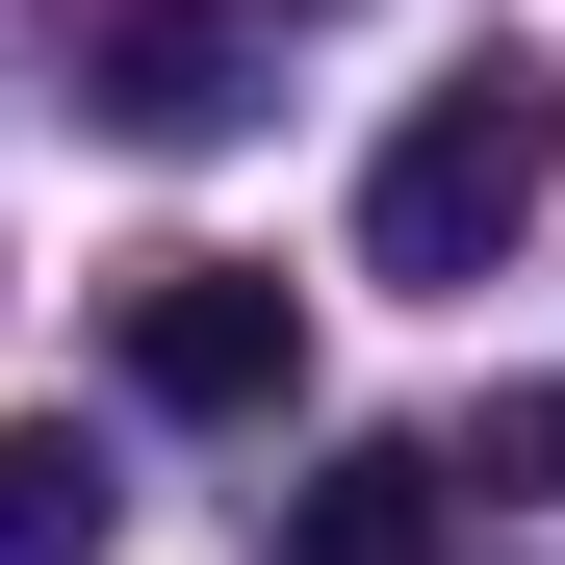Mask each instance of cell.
<instances>
[{"label": "cell", "mask_w": 565, "mask_h": 565, "mask_svg": "<svg viewBox=\"0 0 565 565\" xmlns=\"http://www.w3.org/2000/svg\"><path fill=\"white\" fill-rule=\"evenodd\" d=\"M282 565H437V437H334L282 489Z\"/></svg>", "instance_id": "obj_4"}, {"label": "cell", "mask_w": 565, "mask_h": 565, "mask_svg": "<svg viewBox=\"0 0 565 565\" xmlns=\"http://www.w3.org/2000/svg\"><path fill=\"white\" fill-rule=\"evenodd\" d=\"M232 104H257V26H232V0H129V26H104V129L206 154Z\"/></svg>", "instance_id": "obj_3"}, {"label": "cell", "mask_w": 565, "mask_h": 565, "mask_svg": "<svg viewBox=\"0 0 565 565\" xmlns=\"http://www.w3.org/2000/svg\"><path fill=\"white\" fill-rule=\"evenodd\" d=\"M129 386L154 412H282L309 386V282L282 257H129Z\"/></svg>", "instance_id": "obj_2"}, {"label": "cell", "mask_w": 565, "mask_h": 565, "mask_svg": "<svg viewBox=\"0 0 565 565\" xmlns=\"http://www.w3.org/2000/svg\"><path fill=\"white\" fill-rule=\"evenodd\" d=\"M437 489H565V386H514L489 437H462V462H437Z\"/></svg>", "instance_id": "obj_6"}, {"label": "cell", "mask_w": 565, "mask_h": 565, "mask_svg": "<svg viewBox=\"0 0 565 565\" xmlns=\"http://www.w3.org/2000/svg\"><path fill=\"white\" fill-rule=\"evenodd\" d=\"M540 180H565V77H540V52L412 77V129L360 154V282H489V257L540 232Z\"/></svg>", "instance_id": "obj_1"}, {"label": "cell", "mask_w": 565, "mask_h": 565, "mask_svg": "<svg viewBox=\"0 0 565 565\" xmlns=\"http://www.w3.org/2000/svg\"><path fill=\"white\" fill-rule=\"evenodd\" d=\"M104 437H52V412H0V565H104Z\"/></svg>", "instance_id": "obj_5"}]
</instances>
